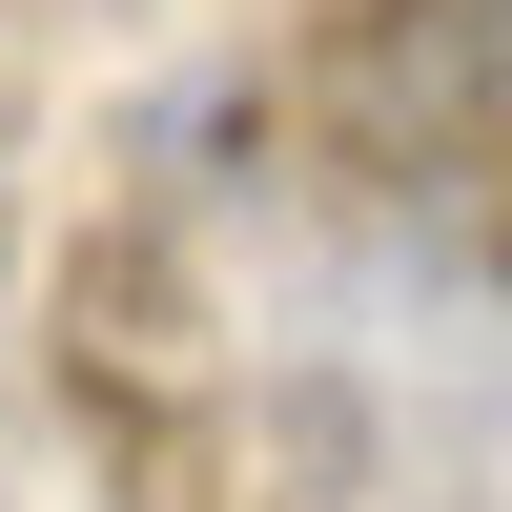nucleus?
<instances>
[{
  "label": "nucleus",
  "instance_id": "nucleus-1",
  "mask_svg": "<svg viewBox=\"0 0 512 512\" xmlns=\"http://www.w3.org/2000/svg\"><path fill=\"white\" fill-rule=\"evenodd\" d=\"M0 287H21V226H0Z\"/></svg>",
  "mask_w": 512,
  "mask_h": 512
}]
</instances>
